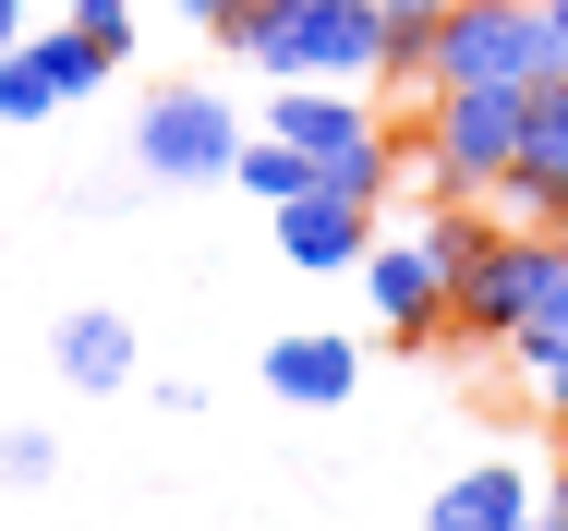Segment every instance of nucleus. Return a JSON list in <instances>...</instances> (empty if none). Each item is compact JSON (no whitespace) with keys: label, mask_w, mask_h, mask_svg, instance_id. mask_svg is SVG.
<instances>
[{"label":"nucleus","mask_w":568,"mask_h":531,"mask_svg":"<svg viewBox=\"0 0 568 531\" xmlns=\"http://www.w3.org/2000/svg\"><path fill=\"white\" fill-rule=\"evenodd\" d=\"M230 49L266 73V85H375L387 73V24H375V0H303V12H266V0H242V24H230Z\"/></svg>","instance_id":"nucleus-1"},{"label":"nucleus","mask_w":568,"mask_h":531,"mask_svg":"<svg viewBox=\"0 0 568 531\" xmlns=\"http://www.w3.org/2000/svg\"><path fill=\"white\" fill-rule=\"evenodd\" d=\"M545 303H568V229H557V217H496V242H484V266L459 278L448 326L484 338V350H508Z\"/></svg>","instance_id":"nucleus-2"},{"label":"nucleus","mask_w":568,"mask_h":531,"mask_svg":"<svg viewBox=\"0 0 568 531\" xmlns=\"http://www.w3.org/2000/svg\"><path fill=\"white\" fill-rule=\"evenodd\" d=\"M520 98L532 85H436L424 109V194H496L508 157H520Z\"/></svg>","instance_id":"nucleus-3"},{"label":"nucleus","mask_w":568,"mask_h":531,"mask_svg":"<svg viewBox=\"0 0 568 531\" xmlns=\"http://www.w3.org/2000/svg\"><path fill=\"white\" fill-rule=\"evenodd\" d=\"M230 157H242V109L219 85H158V98L133 109V170L145 182H230Z\"/></svg>","instance_id":"nucleus-4"},{"label":"nucleus","mask_w":568,"mask_h":531,"mask_svg":"<svg viewBox=\"0 0 568 531\" xmlns=\"http://www.w3.org/2000/svg\"><path fill=\"white\" fill-rule=\"evenodd\" d=\"M545 73H557V61H545V24H532V0H448L424 98H436V85H545Z\"/></svg>","instance_id":"nucleus-5"},{"label":"nucleus","mask_w":568,"mask_h":531,"mask_svg":"<svg viewBox=\"0 0 568 531\" xmlns=\"http://www.w3.org/2000/svg\"><path fill=\"white\" fill-rule=\"evenodd\" d=\"M496 217H557L568 229V73H545L532 98H520V157H508V182L484 194Z\"/></svg>","instance_id":"nucleus-6"},{"label":"nucleus","mask_w":568,"mask_h":531,"mask_svg":"<svg viewBox=\"0 0 568 531\" xmlns=\"http://www.w3.org/2000/svg\"><path fill=\"white\" fill-rule=\"evenodd\" d=\"M351 278H363V303H375L387 338H448V266L424 254V229H412V242H375Z\"/></svg>","instance_id":"nucleus-7"},{"label":"nucleus","mask_w":568,"mask_h":531,"mask_svg":"<svg viewBox=\"0 0 568 531\" xmlns=\"http://www.w3.org/2000/svg\"><path fill=\"white\" fill-rule=\"evenodd\" d=\"M278 254H291L303 278H351V266L375 254V206H363V194H327V182H315L303 206H278Z\"/></svg>","instance_id":"nucleus-8"},{"label":"nucleus","mask_w":568,"mask_h":531,"mask_svg":"<svg viewBox=\"0 0 568 531\" xmlns=\"http://www.w3.org/2000/svg\"><path fill=\"white\" fill-rule=\"evenodd\" d=\"M266 399H291V411H339L351 387H363V350H351L339 326H291V338H266Z\"/></svg>","instance_id":"nucleus-9"},{"label":"nucleus","mask_w":568,"mask_h":531,"mask_svg":"<svg viewBox=\"0 0 568 531\" xmlns=\"http://www.w3.org/2000/svg\"><path fill=\"white\" fill-rule=\"evenodd\" d=\"M266 133H278V145H303V157L327 170V157H351V145H375L387 121L363 109V85H315V73H303V85H278V109H266Z\"/></svg>","instance_id":"nucleus-10"},{"label":"nucleus","mask_w":568,"mask_h":531,"mask_svg":"<svg viewBox=\"0 0 568 531\" xmlns=\"http://www.w3.org/2000/svg\"><path fill=\"white\" fill-rule=\"evenodd\" d=\"M49 375H61L73 399H121V387H133V326H121L110 303L61 315V326H49Z\"/></svg>","instance_id":"nucleus-11"},{"label":"nucleus","mask_w":568,"mask_h":531,"mask_svg":"<svg viewBox=\"0 0 568 531\" xmlns=\"http://www.w3.org/2000/svg\"><path fill=\"white\" fill-rule=\"evenodd\" d=\"M520 520H532V471L520 459H471L448 496L424 508V531H520Z\"/></svg>","instance_id":"nucleus-12"},{"label":"nucleus","mask_w":568,"mask_h":531,"mask_svg":"<svg viewBox=\"0 0 568 531\" xmlns=\"http://www.w3.org/2000/svg\"><path fill=\"white\" fill-rule=\"evenodd\" d=\"M121 49H133V37H98V24H73V12H61V24H37V61L61 73V109L98 98V85L121 73Z\"/></svg>","instance_id":"nucleus-13"},{"label":"nucleus","mask_w":568,"mask_h":531,"mask_svg":"<svg viewBox=\"0 0 568 531\" xmlns=\"http://www.w3.org/2000/svg\"><path fill=\"white\" fill-rule=\"evenodd\" d=\"M230 182H242L254 206H303V194H315V157H303V145H278V133H242Z\"/></svg>","instance_id":"nucleus-14"},{"label":"nucleus","mask_w":568,"mask_h":531,"mask_svg":"<svg viewBox=\"0 0 568 531\" xmlns=\"http://www.w3.org/2000/svg\"><path fill=\"white\" fill-rule=\"evenodd\" d=\"M375 24H387V73H375V85H424V73H436L448 0H375Z\"/></svg>","instance_id":"nucleus-15"},{"label":"nucleus","mask_w":568,"mask_h":531,"mask_svg":"<svg viewBox=\"0 0 568 531\" xmlns=\"http://www.w3.org/2000/svg\"><path fill=\"white\" fill-rule=\"evenodd\" d=\"M61 109V73L37 61V24H24V49H0V121H49Z\"/></svg>","instance_id":"nucleus-16"},{"label":"nucleus","mask_w":568,"mask_h":531,"mask_svg":"<svg viewBox=\"0 0 568 531\" xmlns=\"http://www.w3.org/2000/svg\"><path fill=\"white\" fill-rule=\"evenodd\" d=\"M49 471H61V447H49L37 423H12V435H0V483H49Z\"/></svg>","instance_id":"nucleus-17"},{"label":"nucleus","mask_w":568,"mask_h":531,"mask_svg":"<svg viewBox=\"0 0 568 531\" xmlns=\"http://www.w3.org/2000/svg\"><path fill=\"white\" fill-rule=\"evenodd\" d=\"M532 399H545V423L568 435V350H557V362H532Z\"/></svg>","instance_id":"nucleus-18"},{"label":"nucleus","mask_w":568,"mask_h":531,"mask_svg":"<svg viewBox=\"0 0 568 531\" xmlns=\"http://www.w3.org/2000/svg\"><path fill=\"white\" fill-rule=\"evenodd\" d=\"M73 24H98V37H133V0H61Z\"/></svg>","instance_id":"nucleus-19"},{"label":"nucleus","mask_w":568,"mask_h":531,"mask_svg":"<svg viewBox=\"0 0 568 531\" xmlns=\"http://www.w3.org/2000/svg\"><path fill=\"white\" fill-rule=\"evenodd\" d=\"M170 12H182V24H206V37H230V24H242V0H170Z\"/></svg>","instance_id":"nucleus-20"},{"label":"nucleus","mask_w":568,"mask_h":531,"mask_svg":"<svg viewBox=\"0 0 568 531\" xmlns=\"http://www.w3.org/2000/svg\"><path fill=\"white\" fill-rule=\"evenodd\" d=\"M532 24H545V61L568 73V0H532Z\"/></svg>","instance_id":"nucleus-21"},{"label":"nucleus","mask_w":568,"mask_h":531,"mask_svg":"<svg viewBox=\"0 0 568 531\" xmlns=\"http://www.w3.org/2000/svg\"><path fill=\"white\" fill-rule=\"evenodd\" d=\"M532 520H545V531H568V459H557V483H532Z\"/></svg>","instance_id":"nucleus-22"},{"label":"nucleus","mask_w":568,"mask_h":531,"mask_svg":"<svg viewBox=\"0 0 568 531\" xmlns=\"http://www.w3.org/2000/svg\"><path fill=\"white\" fill-rule=\"evenodd\" d=\"M0 49H24V0H0Z\"/></svg>","instance_id":"nucleus-23"},{"label":"nucleus","mask_w":568,"mask_h":531,"mask_svg":"<svg viewBox=\"0 0 568 531\" xmlns=\"http://www.w3.org/2000/svg\"><path fill=\"white\" fill-rule=\"evenodd\" d=\"M266 12H303V0H266Z\"/></svg>","instance_id":"nucleus-24"},{"label":"nucleus","mask_w":568,"mask_h":531,"mask_svg":"<svg viewBox=\"0 0 568 531\" xmlns=\"http://www.w3.org/2000/svg\"><path fill=\"white\" fill-rule=\"evenodd\" d=\"M520 531H545V520H520Z\"/></svg>","instance_id":"nucleus-25"}]
</instances>
